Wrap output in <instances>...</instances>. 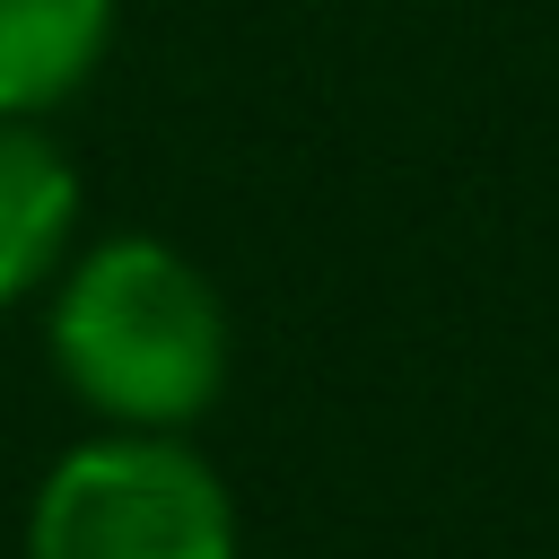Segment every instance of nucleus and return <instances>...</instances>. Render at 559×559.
<instances>
[{
	"label": "nucleus",
	"mask_w": 559,
	"mask_h": 559,
	"mask_svg": "<svg viewBox=\"0 0 559 559\" xmlns=\"http://www.w3.org/2000/svg\"><path fill=\"white\" fill-rule=\"evenodd\" d=\"M114 35V0H0V114L61 105Z\"/></svg>",
	"instance_id": "20e7f679"
},
{
	"label": "nucleus",
	"mask_w": 559,
	"mask_h": 559,
	"mask_svg": "<svg viewBox=\"0 0 559 559\" xmlns=\"http://www.w3.org/2000/svg\"><path fill=\"white\" fill-rule=\"evenodd\" d=\"M52 358L87 411L122 428H183L227 384V314L175 245L114 236L70 271L52 306Z\"/></svg>",
	"instance_id": "f257e3e1"
},
{
	"label": "nucleus",
	"mask_w": 559,
	"mask_h": 559,
	"mask_svg": "<svg viewBox=\"0 0 559 559\" xmlns=\"http://www.w3.org/2000/svg\"><path fill=\"white\" fill-rule=\"evenodd\" d=\"M70 218H79V175H70V157H61L26 114H0V306L26 297V288L52 271Z\"/></svg>",
	"instance_id": "7ed1b4c3"
},
{
	"label": "nucleus",
	"mask_w": 559,
	"mask_h": 559,
	"mask_svg": "<svg viewBox=\"0 0 559 559\" xmlns=\"http://www.w3.org/2000/svg\"><path fill=\"white\" fill-rule=\"evenodd\" d=\"M26 559H236V507L201 454L166 428H131L52 463Z\"/></svg>",
	"instance_id": "f03ea898"
}]
</instances>
